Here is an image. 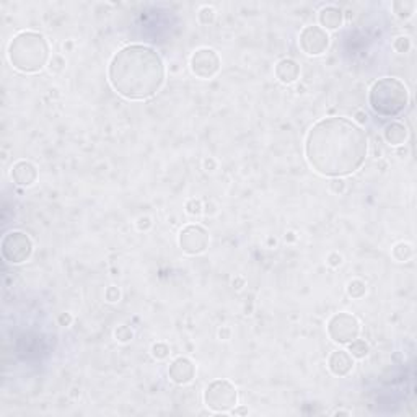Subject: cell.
Listing matches in <instances>:
<instances>
[{"instance_id": "7", "label": "cell", "mask_w": 417, "mask_h": 417, "mask_svg": "<svg viewBox=\"0 0 417 417\" xmlns=\"http://www.w3.org/2000/svg\"><path fill=\"white\" fill-rule=\"evenodd\" d=\"M2 256L10 264H21L33 254V241L24 231L12 230L2 238Z\"/></svg>"}, {"instance_id": "14", "label": "cell", "mask_w": 417, "mask_h": 417, "mask_svg": "<svg viewBox=\"0 0 417 417\" xmlns=\"http://www.w3.org/2000/svg\"><path fill=\"white\" fill-rule=\"evenodd\" d=\"M318 21H320V28H323L324 31L339 30L344 23V12L341 10L339 7L326 5L320 10Z\"/></svg>"}, {"instance_id": "4", "label": "cell", "mask_w": 417, "mask_h": 417, "mask_svg": "<svg viewBox=\"0 0 417 417\" xmlns=\"http://www.w3.org/2000/svg\"><path fill=\"white\" fill-rule=\"evenodd\" d=\"M369 105L378 116L395 118L409 105V90L399 79H378L369 90Z\"/></svg>"}, {"instance_id": "29", "label": "cell", "mask_w": 417, "mask_h": 417, "mask_svg": "<svg viewBox=\"0 0 417 417\" xmlns=\"http://www.w3.org/2000/svg\"><path fill=\"white\" fill-rule=\"evenodd\" d=\"M326 264L329 266V268L336 269V268H339L341 264H343V256H341L339 253H336V251H332L326 257Z\"/></svg>"}, {"instance_id": "10", "label": "cell", "mask_w": 417, "mask_h": 417, "mask_svg": "<svg viewBox=\"0 0 417 417\" xmlns=\"http://www.w3.org/2000/svg\"><path fill=\"white\" fill-rule=\"evenodd\" d=\"M298 44L306 56H321L329 47V35L328 31L316 27V24H310V27H305L300 31Z\"/></svg>"}, {"instance_id": "23", "label": "cell", "mask_w": 417, "mask_h": 417, "mask_svg": "<svg viewBox=\"0 0 417 417\" xmlns=\"http://www.w3.org/2000/svg\"><path fill=\"white\" fill-rule=\"evenodd\" d=\"M114 337L116 341H119V343H129V341H132V337H134V332H132V329L126 326V324H121V326L116 328Z\"/></svg>"}, {"instance_id": "25", "label": "cell", "mask_w": 417, "mask_h": 417, "mask_svg": "<svg viewBox=\"0 0 417 417\" xmlns=\"http://www.w3.org/2000/svg\"><path fill=\"white\" fill-rule=\"evenodd\" d=\"M202 209H204V205H202L201 201H199V199H189V201L186 202V212L189 215H193V217L201 215L202 214Z\"/></svg>"}, {"instance_id": "17", "label": "cell", "mask_w": 417, "mask_h": 417, "mask_svg": "<svg viewBox=\"0 0 417 417\" xmlns=\"http://www.w3.org/2000/svg\"><path fill=\"white\" fill-rule=\"evenodd\" d=\"M391 254L398 263H407L414 256V248L411 243H406V241H399L391 249Z\"/></svg>"}, {"instance_id": "28", "label": "cell", "mask_w": 417, "mask_h": 417, "mask_svg": "<svg viewBox=\"0 0 417 417\" xmlns=\"http://www.w3.org/2000/svg\"><path fill=\"white\" fill-rule=\"evenodd\" d=\"M105 297L106 300L110 303H114V302H119V298H121V290L116 287V285H111V287H108L106 292H105Z\"/></svg>"}, {"instance_id": "12", "label": "cell", "mask_w": 417, "mask_h": 417, "mask_svg": "<svg viewBox=\"0 0 417 417\" xmlns=\"http://www.w3.org/2000/svg\"><path fill=\"white\" fill-rule=\"evenodd\" d=\"M10 176L16 186L30 188L35 185L38 179V168L35 166V163H31L28 160H18L16 163H13L10 170Z\"/></svg>"}, {"instance_id": "1", "label": "cell", "mask_w": 417, "mask_h": 417, "mask_svg": "<svg viewBox=\"0 0 417 417\" xmlns=\"http://www.w3.org/2000/svg\"><path fill=\"white\" fill-rule=\"evenodd\" d=\"M369 155L365 131L347 118L315 122L305 139V157L311 168L326 178H344L360 170Z\"/></svg>"}, {"instance_id": "35", "label": "cell", "mask_w": 417, "mask_h": 417, "mask_svg": "<svg viewBox=\"0 0 417 417\" xmlns=\"http://www.w3.org/2000/svg\"><path fill=\"white\" fill-rule=\"evenodd\" d=\"M202 212H204L205 215H212V214H215V212H217V209H215V205H212V204L209 205V202H207V204H205V207L202 209Z\"/></svg>"}, {"instance_id": "39", "label": "cell", "mask_w": 417, "mask_h": 417, "mask_svg": "<svg viewBox=\"0 0 417 417\" xmlns=\"http://www.w3.org/2000/svg\"><path fill=\"white\" fill-rule=\"evenodd\" d=\"M334 415H350V412L349 411H336Z\"/></svg>"}, {"instance_id": "8", "label": "cell", "mask_w": 417, "mask_h": 417, "mask_svg": "<svg viewBox=\"0 0 417 417\" xmlns=\"http://www.w3.org/2000/svg\"><path fill=\"white\" fill-rule=\"evenodd\" d=\"M220 57L211 47H201L193 53L189 59V69L197 79H214L220 70Z\"/></svg>"}, {"instance_id": "38", "label": "cell", "mask_w": 417, "mask_h": 417, "mask_svg": "<svg viewBox=\"0 0 417 417\" xmlns=\"http://www.w3.org/2000/svg\"><path fill=\"white\" fill-rule=\"evenodd\" d=\"M297 237H295V233L294 231H287L285 233V241H295Z\"/></svg>"}, {"instance_id": "37", "label": "cell", "mask_w": 417, "mask_h": 417, "mask_svg": "<svg viewBox=\"0 0 417 417\" xmlns=\"http://www.w3.org/2000/svg\"><path fill=\"white\" fill-rule=\"evenodd\" d=\"M230 412H231V414H248V409H246V407H237V406H235Z\"/></svg>"}, {"instance_id": "19", "label": "cell", "mask_w": 417, "mask_h": 417, "mask_svg": "<svg viewBox=\"0 0 417 417\" xmlns=\"http://www.w3.org/2000/svg\"><path fill=\"white\" fill-rule=\"evenodd\" d=\"M414 10H415L414 0H396V2H393V12L396 13L398 18H401V20L411 18Z\"/></svg>"}, {"instance_id": "3", "label": "cell", "mask_w": 417, "mask_h": 417, "mask_svg": "<svg viewBox=\"0 0 417 417\" xmlns=\"http://www.w3.org/2000/svg\"><path fill=\"white\" fill-rule=\"evenodd\" d=\"M7 56L12 67L23 73H36L51 61L46 38L35 31H21L13 36L8 43Z\"/></svg>"}, {"instance_id": "27", "label": "cell", "mask_w": 417, "mask_h": 417, "mask_svg": "<svg viewBox=\"0 0 417 417\" xmlns=\"http://www.w3.org/2000/svg\"><path fill=\"white\" fill-rule=\"evenodd\" d=\"M65 69V59L62 56H53V59L49 61V70L54 73H59Z\"/></svg>"}, {"instance_id": "6", "label": "cell", "mask_w": 417, "mask_h": 417, "mask_svg": "<svg viewBox=\"0 0 417 417\" xmlns=\"http://www.w3.org/2000/svg\"><path fill=\"white\" fill-rule=\"evenodd\" d=\"M326 331L332 343L339 346H347L360 336V321L352 313L339 311L328 320Z\"/></svg>"}, {"instance_id": "9", "label": "cell", "mask_w": 417, "mask_h": 417, "mask_svg": "<svg viewBox=\"0 0 417 417\" xmlns=\"http://www.w3.org/2000/svg\"><path fill=\"white\" fill-rule=\"evenodd\" d=\"M209 241H211L209 231L204 227H201V225H196V223L183 227V230L178 235L179 248L183 249V253H186L189 256L204 253L209 248Z\"/></svg>"}, {"instance_id": "30", "label": "cell", "mask_w": 417, "mask_h": 417, "mask_svg": "<svg viewBox=\"0 0 417 417\" xmlns=\"http://www.w3.org/2000/svg\"><path fill=\"white\" fill-rule=\"evenodd\" d=\"M150 227H152V219L147 215H142L139 217V220H137V230L139 231H147Z\"/></svg>"}, {"instance_id": "33", "label": "cell", "mask_w": 417, "mask_h": 417, "mask_svg": "<svg viewBox=\"0 0 417 417\" xmlns=\"http://www.w3.org/2000/svg\"><path fill=\"white\" fill-rule=\"evenodd\" d=\"M202 166H204V170H205V171H214V170L217 168V162L214 160L212 157H209V158H204Z\"/></svg>"}, {"instance_id": "18", "label": "cell", "mask_w": 417, "mask_h": 417, "mask_svg": "<svg viewBox=\"0 0 417 417\" xmlns=\"http://www.w3.org/2000/svg\"><path fill=\"white\" fill-rule=\"evenodd\" d=\"M347 352L354 358H357V360H362V358H365L370 354V346H369V343H365L363 339L357 337L352 341V343L347 344Z\"/></svg>"}, {"instance_id": "34", "label": "cell", "mask_w": 417, "mask_h": 417, "mask_svg": "<svg viewBox=\"0 0 417 417\" xmlns=\"http://www.w3.org/2000/svg\"><path fill=\"white\" fill-rule=\"evenodd\" d=\"M230 334H231V331H230V328H222L220 331H219V336H220V339H230Z\"/></svg>"}, {"instance_id": "32", "label": "cell", "mask_w": 417, "mask_h": 417, "mask_svg": "<svg viewBox=\"0 0 417 417\" xmlns=\"http://www.w3.org/2000/svg\"><path fill=\"white\" fill-rule=\"evenodd\" d=\"M354 122L357 126H365L367 122H369V116H367L365 111H355L354 114Z\"/></svg>"}, {"instance_id": "16", "label": "cell", "mask_w": 417, "mask_h": 417, "mask_svg": "<svg viewBox=\"0 0 417 417\" xmlns=\"http://www.w3.org/2000/svg\"><path fill=\"white\" fill-rule=\"evenodd\" d=\"M407 137H409V131H407L406 124L403 122H389L383 129V139L388 145L391 147H403L406 144Z\"/></svg>"}, {"instance_id": "15", "label": "cell", "mask_w": 417, "mask_h": 417, "mask_svg": "<svg viewBox=\"0 0 417 417\" xmlns=\"http://www.w3.org/2000/svg\"><path fill=\"white\" fill-rule=\"evenodd\" d=\"M276 79L283 85H292L300 79V65L297 61L285 57L276 64Z\"/></svg>"}, {"instance_id": "31", "label": "cell", "mask_w": 417, "mask_h": 417, "mask_svg": "<svg viewBox=\"0 0 417 417\" xmlns=\"http://www.w3.org/2000/svg\"><path fill=\"white\" fill-rule=\"evenodd\" d=\"M72 321H73V318H72L70 313H61L59 316H57V323H59V326L67 328L72 324Z\"/></svg>"}, {"instance_id": "13", "label": "cell", "mask_w": 417, "mask_h": 417, "mask_svg": "<svg viewBox=\"0 0 417 417\" xmlns=\"http://www.w3.org/2000/svg\"><path fill=\"white\" fill-rule=\"evenodd\" d=\"M354 360L355 358L350 355L347 350L337 349L328 358V369L334 377L343 378V377H347V375L354 370Z\"/></svg>"}, {"instance_id": "20", "label": "cell", "mask_w": 417, "mask_h": 417, "mask_svg": "<svg viewBox=\"0 0 417 417\" xmlns=\"http://www.w3.org/2000/svg\"><path fill=\"white\" fill-rule=\"evenodd\" d=\"M367 294V283L360 279H354L347 283V295L350 298H362Z\"/></svg>"}, {"instance_id": "24", "label": "cell", "mask_w": 417, "mask_h": 417, "mask_svg": "<svg viewBox=\"0 0 417 417\" xmlns=\"http://www.w3.org/2000/svg\"><path fill=\"white\" fill-rule=\"evenodd\" d=\"M150 352H152V357L157 358V360H165L170 355V347L165 343H155L152 349H150Z\"/></svg>"}, {"instance_id": "2", "label": "cell", "mask_w": 417, "mask_h": 417, "mask_svg": "<svg viewBox=\"0 0 417 417\" xmlns=\"http://www.w3.org/2000/svg\"><path fill=\"white\" fill-rule=\"evenodd\" d=\"M108 80L118 95L142 101L157 95L165 83V64L153 47L129 44L121 47L108 64Z\"/></svg>"}, {"instance_id": "22", "label": "cell", "mask_w": 417, "mask_h": 417, "mask_svg": "<svg viewBox=\"0 0 417 417\" xmlns=\"http://www.w3.org/2000/svg\"><path fill=\"white\" fill-rule=\"evenodd\" d=\"M197 18L201 21L204 27H209V24H212L215 21V10L212 7H202L199 8V13H197Z\"/></svg>"}, {"instance_id": "26", "label": "cell", "mask_w": 417, "mask_h": 417, "mask_svg": "<svg viewBox=\"0 0 417 417\" xmlns=\"http://www.w3.org/2000/svg\"><path fill=\"white\" fill-rule=\"evenodd\" d=\"M329 191L336 196H341L346 193V181L343 178H332L329 181Z\"/></svg>"}, {"instance_id": "21", "label": "cell", "mask_w": 417, "mask_h": 417, "mask_svg": "<svg viewBox=\"0 0 417 417\" xmlns=\"http://www.w3.org/2000/svg\"><path fill=\"white\" fill-rule=\"evenodd\" d=\"M412 47V43H411V38L407 36H398L395 41H393V49L398 53V54H406L409 53Z\"/></svg>"}, {"instance_id": "36", "label": "cell", "mask_w": 417, "mask_h": 417, "mask_svg": "<svg viewBox=\"0 0 417 417\" xmlns=\"http://www.w3.org/2000/svg\"><path fill=\"white\" fill-rule=\"evenodd\" d=\"M245 285V279H241V277H237L235 280H233V289H237V290H240L241 287Z\"/></svg>"}, {"instance_id": "5", "label": "cell", "mask_w": 417, "mask_h": 417, "mask_svg": "<svg viewBox=\"0 0 417 417\" xmlns=\"http://www.w3.org/2000/svg\"><path fill=\"white\" fill-rule=\"evenodd\" d=\"M204 404L212 412H230L238 404V389L228 380H214L204 389Z\"/></svg>"}, {"instance_id": "11", "label": "cell", "mask_w": 417, "mask_h": 417, "mask_svg": "<svg viewBox=\"0 0 417 417\" xmlns=\"http://www.w3.org/2000/svg\"><path fill=\"white\" fill-rule=\"evenodd\" d=\"M168 377L174 385H188L196 377V365L188 357H178L170 363Z\"/></svg>"}]
</instances>
